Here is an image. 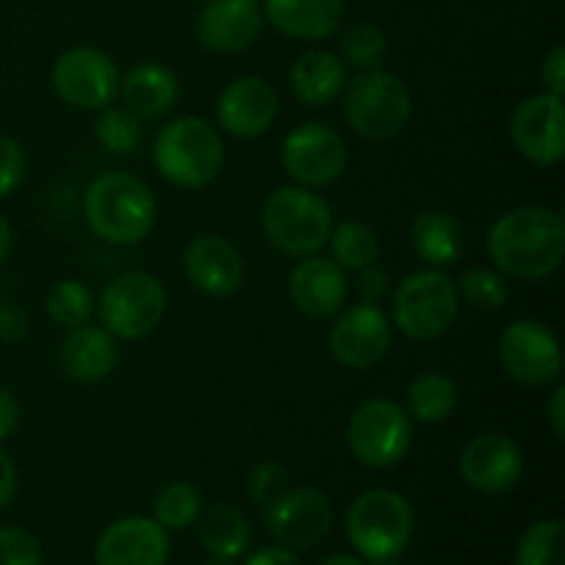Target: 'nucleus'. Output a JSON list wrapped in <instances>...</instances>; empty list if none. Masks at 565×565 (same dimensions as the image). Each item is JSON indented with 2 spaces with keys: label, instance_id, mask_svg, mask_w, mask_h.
Listing matches in <instances>:
<instances>
[{
  "label": "nucleus",
  "instance_id": "nucleus-1",
  "mask_svg": "<svg viewBox=\"0 0 565 565\" xmlns=\"http://www.w3.org/2000/svg\"><path fill=\"white\" fill-rule=\"evenodd\" d=\"M491 265L505 279L544 281L561 270L565 257V221L557 210L522 204L491 224L486 235Z\"/></svg>",
  "mask_w": 565,
  "mask_h": 565
},
{
  "label": "nucleus",
  "instance_id": "nucleus-2",
  "mask_svg": "<svg viewBox=\"0 0 565 565\" xmlns=\"http://www.w3.org/2000/svg\"><path fill=\"white\" fill-rule=\"evenodd\" d=\"M86 226L110 246H136L158 224V202L141 177L130 171H103L83 191Z\"/></svg>",
  "mask_w": 565,
  "mask_h": 565
},
{
  "label": "nucleus",
  "instance_id": "nucleus-3",
  "mask_svg": "<svg viewBox=\"0 0 565 565\" xmlns=\"http://www.w3.org/2000/svg\"><path fill=\"white\" fill-rule=\"evenodd\" d=\"M154 169L166 182L182 191H202L218 180L226 163L218 127L202 116H177L160 127L152 147Z\"/></svg>",
  "mask_w": 565,
  "mask_h": 565
},
{
  "label": "nucleus",
  "instance_id": "nucleus-4",
  "mask_svg": "<svg viewBox=\"0 0 565 565\" xmlns=\"http://www.w3.org/2000/svg\"><path fill=\"white\" fill-rule=\"evenodd\" d=\"M259 221L270 246L301 259L318 254L329 243L334 213L318 191L292 182L268 193Z\"/></svg>",
  "mask_w": 565,
  "mask_h": 565
},
{
  "label": "nucleus",
  "instance_id": "nucleus-5",
  "mask_svg": "<svg viewBox=\"0 0 565 565\" xmlns=\"http://www.w3.org/2000/svg\"><path fill=\"white\" fill-rule=\"evenodd\" d=\"M342 116L356 136L390 141L401 136L414 116V99L403 77L386 70L359 72L342 92Z\"/></svg>",
  "mask_w": 565,
  "mask_h": 565
},
{
  "label": "nucleus",
  "instance_id": "nucleus-6",
  "mask_svg": "<svg viewBox=\"0 0 565 565\" xmlns=\"http://www.w3.org/2000/svg\"><path fill=\"white\" fill-rule=\"evenodd\" d=\"M458 301L456 279L439 268L414 270L392 290V326L414 342L439 340L456 323Z\"/></svg>",
  "mask_w": 565,
  "mask_h": 565
},
{
  "label": "nucleus",
  "instance_id": "nucleus-7",
  "mask_svg": "<svg viewBox=\"0 0 565 565\" xmlns=\"http://www.w3.org/2000/svg\"><path fill=\"white\" fill-rule=\"evenodd\" d=\"M348 539L370 563H390L414 535V511L406 497L390 489H367L348 508Z\"/></svg>",
  "mask_w": 565,
  "mask_h": 565
},
{
  "label": "nucleus",
  "instance_id": "nucleus-8",
  "mask_svg": "<svg viewBox=\"0 0 565 565\" xmlns=\"http://www.w3.org/2000/svg\"><path fill=\"white\" fill-rule=\"evenodd\" d=\"M169 292L154 274L127 270L110 279L97 298L99 326L114 340L136 342L152 334L166 318Z\"/></svg>",
  "mask_w": 565,
  "mask_h": 565
},
{
  "label": "nucleus",
  "instance_id": "nucleus-9",
  "mask_svg": "<svg viewBox=\"0 0 565 565\" xmlns=\"http://www.w3.org/2000/svg\"><path fill=\"white\" fill-rule=\"evenodd\" d=\"M345 441L359 463L370 469H390L397 467L412 450L414 423L403 403L370 397L348 417Z\"/></svg>",
  "mask_w": 565,
  "mask_h": 565
},
{
  "label": "nucleus",
  "instance_id": "nucleus-10",
  "mask_svg": "<svg viewBox=\"0 0 565 565\" xmlns=\"http://www.w3.org/2000/svg\"><path fill=\"white\" fill-rule=\"evenodd\" d=\"M50 83L58 99L75 110H103L119 97V66L97 47H70L53 61Z\"/></svg>",
  "mask_w": 565,
  "mask_h": 565
},
{
  "label": "nucleus",
  "instance_id": "nucleus-11",
  "mask_svg": "<svg viewBox=\"0 0 565 565\" xmlns=\"http://www.w3.org/2000/svg\"><path fill=\"white\" fill-rule=\"evenodd\" d=\"M279 160L281 169L296 185L320 191V188L334 185L345 174V138L323 121H307L287 132L279 149Z\"/></svg>",
  "mask_w": 565,
  "mask_h": 565
},
{
  "label": "nucleus",
  "instance_id": "nucleus-12",
  "mask_svg": "<svg viewBox=\"0 0 565 565\" xmlns=\"http://www.w3.org/2000/svg\"><path fill=\"white\" fill-rule=\"evenodd\" d=\"M500 367L522 386H550L563 373V353L555 331L541 320H513L497 342Z\"/></svg>",
  "mask_w": 565,
  "mask_h": 565
},
{
  "label": "nucleus",
  "instance_id": "nucleus-13",
  "mask_svg": "<svg viewBox=\"0 0 565 565\" xmlns=\"http://www.w3.org/2000/svg\"><path fill=\"white\" fill-rule=\"evenodd\" d=\"M395 326L379 303L342 307L329 331V351L348 370H370L390 353Z\"/></svg>",
  "mask_w": 565,
  "mask_h": 565
},
{
  "label": "nucleus",
  "instance_id": "nucleus-14",
  "mask_svg": "<svg viewBox=\"0 0 565 565\" xmlns=\"http://www.w3.org/2000/svg\"><path fill=\"white\" fill-rule=\"evenodd\" d=\"M511 141L522 158L535 166H557L565 158L563 97L550 92L530 94L511 114Z\"/></svg>",
  "mask_w": 565,
  "mask_h": 565
},
{
  "label": "nucleus",
  "instance_id": "nucleus-15",
  "mask_svg": "<svg viewBox=\"0 0 565 565\" xmlns=\"http://www.w3.org/2000/svg\"><path fill=\"white\" fill-rule=\"evenodd\" d=\"M265 522H268L270 535L285 550H312L331 533L334 508H331V500L320 489H312V486L292 489L290 486L265 511Z\"/></svg>",
  "mask_w": 565,
  "mask_h": 565
},
{
  "label": "nucleus",
  "instance_id": "nucleus-16",
  "mask_svg": "<svg viewBox=\"0 0 565 565\" xmlns=\"http://www.w3.org/2000/svg\"><path fill=\"white\" fill-rule=\"evenodd\" d=\"M458 472L478 494L500 497L522 480L524 452L511 436L486 430L467 441L458 458Z\"/></svg>",
  "mask_w": 565,
  "mask_h": 565
},
{
  "label": "nucleus",
  "instance_id": "nucleus-17",
  "mask_svg": "<svg viewBox=\"0 0 565 565\" xmlns=\"http://www.w3.org/2000/svg\"><path fill=\"white\" fill-rule=\"evenodd\" d=\"M279 116V94L265 77L243 75L235 77L215 103L218 127L232 138L252 141L265 136Z\"/></svg>",
  "mask_w": 565,
  "mask_h": 565
},
{
  "label": "nucleus",
  "instance_id": "nucleus-18",
  "mask_svg": "<svg viewBox=\"0 0 565 565\" xmlns=\"http://www.w3.org/2000/svg\"><path fill=\"white\" fill-rule=\"evenodd\" d=\"M348 274L331 257L309 254L301 257L290 270L287 292L303 318L329 320L342 312L348 301Z\"/></svg>",
  "mask_w": 565,
  "mask_h": 565
},
{
  "label": "nucleus",
  "instance_id": "nucleus-19",
  "mask_svg": "<svg viewBox=\"0 0 565 565\" xmlns=\"http://www.w3.org/2000/svg\"><path fill=\"white\" fill-rule=\"evenodd\" d=\"M259 0H207L196 17V39L215 55H235L252 47L263 31Z\"/></svg>",
  "mask_w": 565,
  "mask_h": 565
},
{
  "label": "nucleus",
  "instance_id": "nucleus-20",
  "mask_svg": "<svg viewBox=\"0 0 565 565\" xmlns=\"http://www.w3.org/2000/svg\"><path fill=\"white\" fill-rule=\"evenodd\" d=\"M182 268H185L188 281L210 298L235 296L246 281L241 252L218 235L193 237L182 254Z\"/></svg>",
  "mask_w": 565,
  "mask_h": 565
},
{
  "label": "nucleus",
  "instance_id": "nucleus-21",
  "mask_svg": "<svg viewBox=\"0 0 565 565\" xmlns=\"http://www.w3.org/2000/svg\"><path fill=\"white\" fill-rule=\"evenodd\" d=\"M169 555V533L147 516L116 519L103 530L94 550L97 565H166Z\"/></svg>",
  "mask_w": 565,
  "mask_h": 565
},
{
  "label": "nucleus",
  "instance_id": "nucleus-22",
  "mask_svg": "<svg viewBox=\"0 0 565 565\" xmlns=\"http://www.w3.org/2000/svg\"><path fill=\"white\" fill-rule=\"evenodd\" d=\"M263 17L287 39L323 42L345 17V0H263Z\"/></svg>",
  "mask_w": 565,
  "mask_h": 565
},
{
  "label": "nucleus",
  "instance_id": "nucleus-23",
  "mask_svg": "<svg viewBox=\"0 0 565 565\" xmlns=\"http://www.w3.org/2000/svg\"><path fill=\"white\" fill-rule=\"evenodd\" d=\"M61 367L77 384H99L119 364V345L103 326H77L61 342Z\"/></svg>",
  "mask_w": 565,
  "mask_h": 565
},
{
  "label": "nucleus",
  "instance_id": "nucleus-24",
  "mask_svg": "<svg viewBox=\"0 0 565 565\" xmlns=\"http://www.w3.org/2000/svg\"><path fill=\"white\" fill-rule=\"evenodd\" d=\"M348 86V66L331 50H307L290 66V92L307 108H326L342 97Z\"/></svg>",
  "mask_w": 565,
  "mask_h": 565
},
{
  "label": "nucleus",
  "instance_id": "nucleus-25",
  "mask_svg": "<svg viewBox=\"0 0 565 565\" xmlns=\"http://www.w3.org/2000/svg\"><path fill=\"white\" fill-rule=\"evenodd\" d=\"M119 97L125 108L141 119H160L180 99V81L169 66L158 61H143L121 77Z\"/></svg>",
  "mask_w": 565,
  "mask_h": 565
},
{
  "label": "nucleus",
  "instance_id": "nucleus-26",
  "mask_svg": "<svg viewBox=\"0 0 565 565\" xmlns=\"http://www.w3.org/2000/svg\"><path fill=\"white\" fill-rule=\"evenodd\" d=\"M412 248L428 268H450L463 257L467 248V237H463V226L456 215L445 213V210H423L417 218L412 221Z\"/></svg>",
  "mask_w": 565,
  "mask_h": 565
},
{
  "label": "nucleus",
  "instance_id": "nucleus-27",
  "mask_svg": "<svg viewBox=\"0 0 565 565\" xmlns=\"http://www.w3.org/2000/svg\"><path fill=\"white\" fill-rule=\"evenodd\" d=\"M458 384L447 373H419L412 384L406 386L403 408L412 417V423L439 425L456 414L458 408Z\"/></svg>",
  "mask_w": 565,
  "mask_h": 565
},
{
  "label": "nucleus",
  "instance_id": "nucleus-28",
  "mask_svg": "<svg viewBox=\"0 0 565 565\" xmlns=\"http://www.w3.org/2000/svg\"><path fill=\"white\" fill-rule=\"evenodd\" d=\"M196 527L199 541H202L207 555L235 557L237 561L252 546V524H248V519L237 508L224 505V502L202 508Z\"/></svg>",
  "mask_w": 565,
  "mask_h": 565
},
{
  "label": "nucleus",
  "instance_id": "nucleus-29",
  "mask_svg": "<svg viewBox=\"0 0 565 565\" xmlns=\"http://www.w3.org/2000/svg\"><path fill=\"white\" fill-rule=\"evenodd\" d=\"M326 246L331 248V259L340 265L345 274H356V270L367 268L379 259L381 254V241L375 235L373 226H367L364 221L348 218L340 224L331 226V235Z\"/></svg>",
  "mask_w": 565,
  "mask_h": 565
},
{
  "label": "nucleus",
  "instance_id": "nucleus-30",
  "mask_svg": "<svg viewBox=\"0 0 565 565\" xmlns=\"http://www.w3.org/2000/svg\"><path fill=\"white\" fill-rule=\"evenodd\" d=\"M94 138L110 154H132L143 141V119L127 110L125 105H108L97 110Z\"/></svg>",
  "mask_w": 565,
  "mask_h": 565
},
{
  "label": "nucleus",
  "instance_id": "nucleus-31",
  "mask_svg": "<svg viewBox=\"0 0 565 565\" xmlns=\"http://www.w3.org/2000/svg\"><path fill=\"white\" fill-rule=\"evenodd\" d=\"M97 312V298L88 290V285L77 279L55 281L47 292V315L61 329H77V326L92 323Z\"/></svg>",
  "mask_w": 565,
  "mask_h": 565
},
{
  "label": "nucleus",
  "instance_id": "nucleus-32",
  "mask_svg": "<svg viewBox=\"0 0 565 565\" xmlns=\"http://www.w3.org/2000/svg\"><path fill=\"white\" fill-rule=\"evenodd\" d=\"M202 491L193 483L177 480V483L163 486L154 497V522L166 530V533H180L196 524L199 513H202Z\"/></svg>",
  "mask_w": 565,
  "mask_h": 565
},
{
  "label": "nucleus",
  "instance_id": "nucleus-33",
  "mask_svg": "<svg viewBox=\"0 0 565 565\" xmlns=\"http://www.w3.org/2000/svg\"><path fill=\"white\" fill-rule=\"evenodd\" d=\"M458 301L469 303L472 309H480V312H500L502 307L511 298V287H508V279L497 268H469L458 276L456 281Z\"/></svg>",
  "mask_w": 565,
  "mask_h": 565
},
{
  "label": "nucleus",
  "instance_id": "nucleus-34",
  "mask_svg": "<svg viewBox=\"0 0 565 565\" xmlns=\"http://www.w3.org/2000/svg\"><path fill=\"white\" fill-rule=\"evenodd\" d=\"M563 535L561 519H541L530 524L527 533L519 539L513 565H565Z\"/></svg>",
  "mask_w": 565,
  "mask_h": 565
},
{
  "label": "nucleus",
  "instance_id": "nucleus-35",
  "mask_svg": "<svg viewBox=\"0 0 565 565\" xmlns=\"http://www.w3.org/2000/svg\"><path fill=\"white\" fill-rule=\"evenodd\" d=\"M340 58L359 72L379 70L386 58V36L375 22H356L340 39Z\"/></svg>",
  "mask_w": 565,
  "mask_h": 565
},
{
  "label": "nucleus",
  "instance_id": "nucleus-36",
  "mask_svg": "<svg viewBox=\"0 0 565 565\" xmlns=\"http://www.w3.org/2000/svg\"><path fill=\"white\" fill-rule=\"evenodd\" d=\"M290 489V475L281 467L279 461L268 458V461L257 463L248 475V500H252L254 508L259 511H268L276 500H279L285 491Z\"/></svg>",
  "mask_w": 565,
  "mask_h": 565
},
{
  "label": "nucleus",
  "instance_id": "nucleus-37",
  "mask_svg": "<svg viewBox=\"0 0 565 565\" xmlns=\"http://www.w3.org/2000/svg\"><path fill=\"white\" fill-rule=\"evenodd\" d=\"M0 565H44L39 541L22 527H0Z\"/></svg>",
  "mask_w": 565,
  "mask_h": 565
},
{
  "label": "nucleus",
  "instance_id": "nucleus-38",
  "mask_svg": "<svg viewBox=\"0 0 565 565\" xmlns=\"http://www.w3.org/2000/svg\"><path fill=\"white\" fill-rule=\"evenodd\" d=\"M25 152L11 136H0V199H9L25 180Z\"/></svg>",
  "mask_w": 565,
  "mask_h": 565
},
{
  "label": "nucleus",
  "instance_id": "nucleus-39",
  "mask_svg": "<svg viewBox=\"0 0 565 565\" xmlns=\"http://www.w3.org/2000/svg\"><path fill=\"white\" fill-rule=\"evenodd\" d=\"M392 290V279L381 265H367V268L356 270V292L362 301L381 303Z\"/></svg>",
  "mask_w": 565,
  "mask_h": 565
},
{
  "label": "nucleus",
  "instance_id": "nucleus-40",
  "mask_svg": "<svg viewBox=\"0 0 565 565\" xmlns=\"http://www.w3.org/2000/svg\"><path fill=\"white\" fill-rule=\"evenodd\" d=\"M541 83H544V92L555 94V97H563L565 94V47L563 44L552 47L550 55L544 58V66H541Z\"/></svg>",
  "mask_w": 565,
  "mask_h": 565
},
{
  "label": "nucleus",
  "instance_id": "nucleus-41",
  "mask_svg": "<svg viewBox=\"0 0 565 565\" xmlns=\"http://www.w3.org/2000/svg\"><path fill=\"white\" fill-rule=\"evenodd\" d=\"M28 334V315L17 303L0 301V340L20 342Z\"/></svg>",
  "mask_w": 565,
  "mask_h": 565
},
{
  "label": "nucleus",
  "instance_id": "nucleus-42",
  "mask_svg": "<svg viewBox=\"0 0 565 565\" xmlns=\"http://www.w3.org/2000/svg\"><path fill=\"white\" fill-rule=\"evenodd\" d=\"M20 417H22V408H20V401L14 397V392L0 386V445L14 436V430L20 428Z\"/></svg>",
  "mask_w": 565,
  "mask_h": 565
},
{
  "label": "nucleus",
  "instance_id": "nucleus-43",
  "mask_svg": "<svg viewBox=\"0 0 565 565\" xmlns=\"http://www.w3.org/2000/svg\"><path fill=\"white\" fill-rule=\"evenodd\" d=\"M546 423H550L555 439H565V386H555L546 401Z\"/></svg>",
  "mask_w": 565,
  "mask_h": 565
},
{
  "label": "nucleus",
  "instance_id": "nucleus-44",
  "mask_svg": "<svg viewBox=\"0 0 565 565\" xmlns=\"http://www.w3.org/2000/svg\"><path fill=\"white\" fill-rule=\"evenodd\" d=\"M17 494V467L14 458L0 447V508L9 505Z\"/></svg>",
  "mask_w": 565,
  "mask_h": 565
},
{
  "label": "nucleus",
  "instance_id": "nucleus-45",
  "mask_svg": "<svg viewBox=\"0 0 565 565\" xmlns=\"http://www.w3.org/2000/svg\"><path fill=\"white\" fill-rule=\"evenodd\" d=\"M246 565H303L296 557V552L285 550V546H268V550H259L248 557Z\"/></svg>",
  "mask_w": 565,
  "mask_h": 565
},
{
  "label": "nucleus",
  "instance_id": "nucleus-46",
  "mask_svg": "<svg viewBox=\"0 0 565 565\" xmlns=\"http://www.w3.org/2000/svg\"><path fill=\"white\" fill-rule=\"evenodd\" d=\"M11 243H14V235H11V224L6 221V215H0V265L9 259Z\"/></svg>",
  "mask_w": 565,
  "mask_h": 565
},
{
  "label": "nucleus",
  "instance_id": "nucleus-47",
  "mask_svg": "<svg viewBox=\"0 0 565 565\" xmlns=\"http://www.w3.org/2000/svg\"><path fill=\"white\" fill-rule=\"evenodd\" d=\"M318 565H364V561L362 557H353V555H331V557H326V561H320Z\"/></svg>",
  "mask_w": 565,
  "mask_h": 565
},
{
  "label": "nucleus",
  "instance_id": "nucleus-48",
  "mask_svg": "<svg viewBox=\"0 0 565 565\" xmlns=\"http://www.w3.org/2000/svg\"><path fill=\"white\" fill-rule=\"evenodd\" d=\"M202 565H237L235 557H221V555H210L207 561H204Z\"/></svg>",
  "mask_w": 565,
  "mask_h": 565
}]
</instances>
